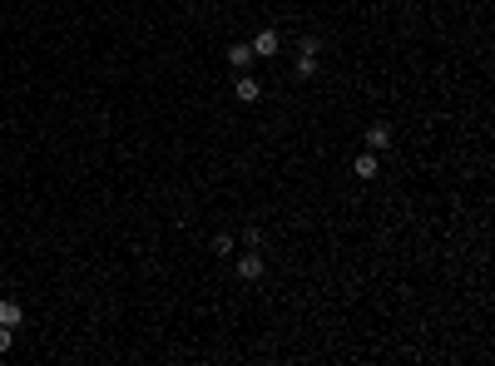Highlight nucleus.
Listing matches in <instances>:
<instances>
[{"label":"nucleus","instance_id":"obj_3","mask_svg":"<svg viewBox=\"0 0 495 366\" xmlns=\"http://www.w3.org/2000/svg\"><path fill=\"white\" fill-rule=\"evenodd\" d=\"M367 149H372V154L392 149V129H387V124H372V129H367Z\"/></svg>","mask_w":495,"mask_h":366},{"label":"nucleus","instance_id":"obj_6","mask_svg":"<svg viewBox=\"0 0 495 366\" xmlns=\"http://www.w3.org/2000/svg\"><path fill=\"white\" fill-rule=\"evenodd\" d=\"M238 277H248V282L263 277V258H258V253H243V258H238Z\"/></svg>","mask_w":495,"mask_h":366},{"label":"nucleus","instance_id":"obj_1","mask_svg":"<svg viewBox=\"0 0 495 366\" xmlns=\"http://www.w3.org/2000/svg\"><path fill=\"white\" fill-rule=\"evenodd\" d=\"M317 55H322V45H317V40H302V50H297V75H317Z\"/></svg>","mask_w":495,"mask_h":366},{"label":"nucleus","instance_id":"obj_10","mask_svg":"<svg viewBox=\"0 0 495 366\" xmlns=\"http://www.w3.org/2000/svg\"><path fill=\"white\" fill-rule=\"evenodd\" d=\"M0 352H10V327H0Z\"/></svg>","mask_w":495,"mask_h":366},{"label":"nucleus","instance_id":"obj_4","mask_svg":"<svg viewBox=\"0 0 495 366\" xmlns=\"http://www.w3.org/2000/svg\"><path fill=\"white\" fill-rule=\"evenodd\" d=\"M352 174H357V179H377V174H382V164H377V154H372V149H367V154H357V164H352Z\"/></svg>","mask_w":495,"mask_h":366},{"label":"nucleus","instance_id":"obj_9","mask_svg":"<svg viewBox=\"0 0 495 366\" xmlns=\"http://www.w3.org/2000/svg\"><path fill=\"white\" fill-rule=\"evenodd\" d=\"M213 253H218V258H228V253H233V238H228V233H223V238H213Z\"/></svg>","mask_w":495,"mask_h":366},{"label":"nucleus","instance_id":"obj_8","mask_svg":"<svg viewBox=\"0 0 495 366\" xmlns=\"http://www.w3.org/2000/svg\"><path fill=\"white\" fill-rule=\"evenodd\" d=\"M0 327H20V302L15 297H0Z\"/></svg>","mask_w":495,"mask_h":366},{"label":"nucleus","instance_id":"obj_7","mask_svg":"<svg viewBox=\"0 0 495 366\" xmlns=\"http://www.w3.org/2000/svg\"><path fill=\"white\" fill-rule=\"evenodd\" d=\"M253 60H258V55H253V45H233V50H228V65H233V70H248Z\"/></svg>","mask_w":495,"mask_h":366},{"label":"nucleus","instance_id":"obj_5","mask_svg":"<svg viewBox=\"0 0 495 366\" xmlns=\"http://www.w3.org/2000/svg\"><path fill=\"white\" fill-rule=\"evenodd\" d=\"M253 55H278V30H258L253 35Z\"/></svg>","mask_w":495,"mask_h":366},{"label":"nucleus","instance_id":"obj_2","mask_svg":"<svg viewBox=\"0 0 495 366\" xmlns=\"http://www.w3.org/2000/svg\"><path fill=\"white\" fill-rule=\"evenodd\" d=\"M233 99H238V104H258V99H263V90H258V80H253V75H243V80L233 85Z\"/></svg>","mask_w":495,"mask_h":366}]
</instances>
